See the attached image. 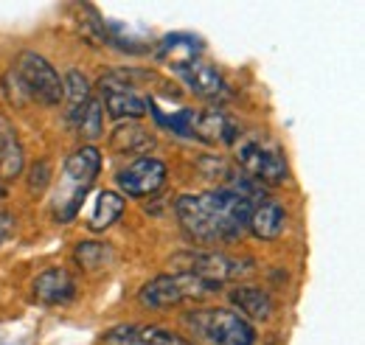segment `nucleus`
I'll list each match as a JSON object with an SVG mask.
<instances>
[{
  "label": "nucleus",
  "mask_w": 365,
  "mask_h": 345,
  "mask_svg": "<svg viewBox=\"0 0 365 345\" xmlns=\"http://www.w3.org/2000/svg\"><path fill=\"white\" fill-rule=\"evenodd\" d=\"M256 205V188L228 185L205 194H182L175 202L180 227L197 244H230L247 230V219Z\"/></svg>",
  "instance_id": "nucleus-1"
},
{
  "label": "nucleus",
  "mask_w": 365,
  "mask_h": 345,
  "mask_svg": "<svg viewBox=\"0 0 365 345\" xmlns=\"http://www.w3.org/2000/svg\"><path fill=\"white\" fill-rule=\"evenodd\" d=\"M194 345H256V329L233 309H191L182 314Z\"/></svg>",
  "instance_id": "nucleus-2"
},
{
  "label": "nucleus",
  "mask_w": 365,
  "mask_h": 345,
  "mask_svg": "<svg viewBox=\"0 0 365 345\" xmlns=\"http://www.w3.org/2000/svg\"><path fill=\"white\" fill-rule=\"evenodd\" d=\"M101 169V155L96 146H79L62 169V180H59V191L53 200V216L56 222H71L73 216L79 214L85 194L91 191L93 180Z\"/></svg>",
  "instance_id": "nucleus-3"
},
{
  "label": "nucleus",
  "mask_w": 365,
  "mask_h": 345,
  "mask_svg": "<svg viewBox=\"0 0 365 345\" xmlns=\"http://www.w3.org/2000/svg\"><path fill=\"white\" fill-rule=\"evenodd\" d=\"M236 160L242 166V172L259 182H270L278 185L289 177V163H287V155L284 149L264 138V135H242L236 143Z\"/></svg>",
  "instance_id": "nucleus-4"
},
{
  "label": "nucleus",
  "mask_w": 365,
  "mask_h": 345,
  "mask_svg": "<svg viewBox=\"0 0 365 345\" xmlns=\"http://www.w3.org/2000/svg\"><path fill=\"white\" fill-rule=\"evenodd\" d=\"M214 292H220L217 284L200 281V278L185 275V272H175V275H158L149 284H143L140 292H138V303L146 306V309L163 311V309H172L178 303L202 301V298H208Z\"/></svg>",
  "instance_id": "nucleus-5"
},
{
  "label": "nucleus",
  "mask_w": 365,
  "mask_h": 345,
  "mask_svg": "<svg viewBox=\"0 0 365 345\" xmlns=\"http://www.w3.org/2000/svg\"><path fill=\"white\" fill-rule=\"evenodd\" d=\"M172 264H175L178 272L194 275V278L217 284V287L225 284V281H236V278L253 272L250 261L230 259V256L217 253V250H185V253L172 256Z\"/></svg>",
  "instance_id": "nucleus-6"
},
{
  "label": "nucleus",
  "mask_w": 365,
  "mask_h": 345,
  "mask_svg": "<svg viewBox=\"0 0 365 345\" xmlns=\"http://www.w3.org/2000/svg\"><path fill=\"white\" fill-rule=\"evenodd\" d=\"M17 79L23 82L26 93L31 96V101L37 98L40 104L46 107H56L65 96V87H62V79L59 73L53 71V65L48 62L46 56L34 53V51H23L17 56V68H14Z\"/></svg>",
  "instance_id": "nucleus-7"
},
{
  "label": "nucleus",
  "mask_w": 365,
  "mask_h": 345,
  "mask_svg": "<svg viewBox=\"0 0 365 345\" xmlns=\"http://www.w3.org/2000/svg\"><path fill=\"white\" fill-rule=\"evenodd\" d=\"M104 107L113 118H143L152 110V98L124 79L121 71H110L98 79Z\"/></svg>",
  "instance_id": "nucleus-8"
},
{
  "label": "nucleus",
  "mask_w": 365,
  "mask_h": 345,
  "mask_svg": "<svg viewBox=\"0 0 365 345\" xmlns=\"http://www.w3.org/2000/svg\"><path fill=\"white\" fill-rule=\"evenodd\" d=\"M166 163L158 160V158H138L133 160L127 169L118 172V188L127 194V197H149L155 194L163 182H166Z\"/></svg>",
  "instance_id": "nucleus-9"
},
{
  "label": "nucleus",
  "mask_w": 365,
  "mask_h": 345,
  "mask_svg": "<svg viewBox=\"0 0 365 345\" xmlns=\"http://www.w3.org/2000/svg\"><path fill=\"white\" fill-rule=\"evenodd\" d=\"M175 71H178V76L188 85V90H191L194 96H200V98H205V101H214V104H222V101L230 98L228 82H225V76H222L214 65H208V62H202V59H194V62L180 65V68H175Z\"/></svg>",
  "instance_id": "nucleus-10"
},
{
  "label": "nucleus",
  "mask_w": 365,
  "mask_h": 345,
  "mask_svg": "<svg viewBox=\"0 0 365 345\" xmlns=\"http://www.w3.org/2000/svg\"><path fill=\"white\" fill-rule=\"evenodd\" d=\"M194 138L205 140L208 146H233L242 138V130H239V124L230 118L228 113H222V110L214 107V110L197 113Z\"/></svg>",
  "instance_id": "nucleus-11"
},
{
  "label": "nucleus",
  "mask_w": 365,
  "mask_h": 345,
  "mask_svg": "<svg viewBox=\"0 0 365 345\" xmlns=\"http://www.w3.org/2000/svg\"><path fill=\"white\" fill-rule=\"evenodd\" d=\"M101 345H194L185 337L160 329V326H118L113 329Z\"/></svg>",
  "instance_id": "nucleus-12"
},
{
  "label": "nucleus",
  "mask_w": 365,
  "mask_h": 345,
  "mask_svg": "<svg viewBox=\"0 0 365 345\" xmlns=\"http://www.w3.org/2000/svg\"><path fill=\"white\" fill-rule=\"evenodd\" d=\"M34 289V298L46 306H59V303H68L76 298V278L62 269V267H53V269H46L34 278L31 284Z\"/></svg>",
  "instance_id": "nucleus-13"
},
{
  "label": "nucleus",
  "mask_w": 365,
  "mask_h": 345,
  "mask_svg": "<svg viewBox=\"0 0 365 345\" xmlns=\"http://www.w3.org/2000/svg\"><path fill=\"white\" fill-rule=\"evenodd\" d=\"M247 227L256 239L262 242H275L284 227H287V211L275 202V200H259L250 211V219H247Z\"/></svg>",
  "instance_id": "nucleus-14"
},
{
  "label": "nucleus",
  "mask_w": 365,
  "mask_h": 345,
  "mask_svg": "<svg viewBox=\"0 0 365 345\" xmlns=\"http://www.w3.org/2000/svg\"><path fill=\"white\" fill-rule=\"evenodd\" d=\"M230 301L245 320H270L273 317L275 301L273 295L262 287H236L230 292Z\"/></svg>",
  "instance_id": "nucleus-15"
},
{
  "label": "nucleus",
  "mask_w": 365,
  "mask_h": 345,
  "mask_svg": "<svg viewBox=\"0 0 365 345\" xmlns=\"http://www.w3.org/2000/svg\"><path fill=\"white\" fill-rule=\"evenodd\" d=\"M124 208H127V200L121 194H115V191H98L93 197L91 211H88V227L96 230V233L113 227L121 219Z\"/></svg>",
  "instance_id": "nucleus-16"
},
{
  "label": "nucleus",
  "mask_w": 365,
  "mask_h": 345,
  "mask_svg": "<svg viewBox=\"0 0 365 345\" xmlns=\"http://www.w3.org/2000/svg\"><path fill=\"white\" fill-rule=\"evenodd\" d=\"M23 172V146L11 121L0 113V177H17Z\"/></svg>",
  "instance_id": "nucleus-17"
},
{
  "label": "nucleus",
  "mask_w": 365,
  "mask_h": 345,
  "mask_svg": "<svg viewBox=\"0 0 365 345\" xmlns=\"http://www.w3.org/2000/svg\"><path fill=\"white\" fill-rule=\"evenodd\" d=\"M62 87H65V96L68 98V121H79L85 107L91 104V82L82 71H68V76L62 79Z\"/></svg>",
  "instance_id": "nucleus-18"
},
{
  "label": "nucleus",
  "mask_w": 365,
  "mask_h": 345,
  "mask_svg": "<svg viewBox=\"0 0 365 345\" xmlns=\"http://www.w3.org/2000/svg\"><path fill=\"white\" fill-rule=\"evenodd\" d=\"M73 261L85 272H101L115 261V250L107 242H82L73 250Z\"/></svg>",
  "instance_id": "nucleus-19"
},
{
  "label": "nucleus",
  "mask_w": 365,
  "mask_h": 345,
  "mask_svg": "<svg viewBox=\"0 0 365 345\" xmlns=\"http://www.w3.org/2000/svg\"><path fill=\"white\" fill-rule=\"evenodd\" d=\"M200 51H202V43L197 37H188V34H172L160 45V56L169 59L172 68H180V65H188V62L200 59L197 56Z\"/></svg>",
  "instance_id": "nucleus-20"
},
{
  "label": "nucleus",
  "mask_w": 365,
  "mask_h": 345,
  "mask_svg": "<svg viewBox=\"0 0 365 345\" xmlns=\"http://www.w3.org/2000/svg\"><path fill=\"white\" fill-rule=\"evenodd\" d=\"M110 146L115 152H133V155H138V152H146L152 146V135L143 127H138V124H127V127H118V130L113 132Z\"/></svg>",
  "instance_id": "nucleus-21"
},
{
  "label": "nucleus",
  "mask_w": 365,
  "mask_h": 345,
  "mask_svg": "<svg viewBox=\"0 0 365 345\" xmlns=\"http://www.w3.org/2000/svg\"><path fill=\"white\" fill-rule=\"evenodd\" d=\"M76 23H79V34H82L85 43H91V45L107 43V26H104V20L98 17V11H96L93 6H82V9H79Z\"/></svg>",
  "instance_id": "nucleus-22"
},
{
  "label": "nucleus",
  "mask_w": 365,
  "mask_h": 345,
  "mask_svg": "<svg viewBox=\"0 0 365 345\" xmlns=\"http://www.w3.org/2000/svg\"><path fill=\"white\" fill-rule=\"evenodd\" d=\"M149 113H155V118H158L160 127H169V130L182 135V138H194V124H197V113L194 110H178L172 115H163V113H158L152 107Z\"/></svg>",
  "instance_id": "nucleus-23"
},
{
  "label": "nucleus",
  "mask_w": 365,
  "mask_h": 345,
  "mask_svg": "<svg viewBox=\"0 0 365 345\" xmlns=\"http://www.w3.org/2000/svg\"><path fill=\"white\" fill-rule=\"evenodd\" d=\"M104 107H101V101H96L91 98V104L85 107V113H82V118L76 121V127H79V135L85 138V140H96V138H101V130H104Z\"/></svg>",
  "instance_id": "nucleus-24"
},
{
  "label": "nucleus",
  "mask_w": 365,
  "mask_h": 345,
  "mask_svg": "<svg viewBox=\"0 0 365 345\" xmlns=\"http://www.w3.org/2000/svg\"><path fill=\"white\" fill-rule=\"evenodd\" d=\"M3 90H6L9 101H11V104H17V107H26V104L31 101V96L26 93V87H23V82L17 79V73H14V71H9V73L3 76Z\"/></svg>",
  "instance_id": "nucleus-25"
},
{
  "label": "nucleus",
  "mask_w": 365,
  "mask_h": 345,
  "mask_svg": "<svg viewBox=\"0 0 365 345\" xmlns=\"http://www.w3.org/2000/svg\"><path fill=\"white\" fill-rule=\"evenodd\" d=\"M51 160H37L34 166H31V177H29V188H31V194H43L46 191V185L51 182Z\"/></svg>",
  "instance_id": "nucleus-26"
},
{
  "label": "nucleus",
  "mask_w": 365,
  "mask_h": 345,
  "mask_svg": "<svg viewBox=\"0 0 365 345\" xmlns=\"http://www.w3.org/2000/svg\"><path fill=\"white\" fill-rule=\"evenodd\" d=\"M11 227H14V219H11V214H0V244L9 239Z\"/></svg>",
  "instance_id": "nucleus-27"
},
{
  "label": "nucleus",
  "mask_w": 365,
  "mask_h": 345,
  "mask_svg": "<svg viewBox=\"0 0 365 345\" xmlns=\"http://www.w3.org/2000/svg\"><path fill=\"white\" fill-rule=\"evenodd\" d=\"M0 200H3V185H0Z\"/></svg>",
  "instance_id": "nucleus-28"
}]
</instances>
